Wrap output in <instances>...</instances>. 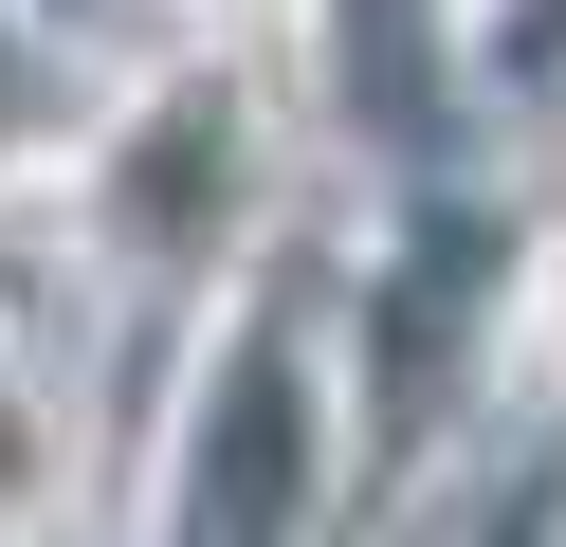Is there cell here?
<instances>
[{"instance_id":"obj_1","label":"cell","mask_w":566,"mask_h":547,"mask_svg":"<svg viewBox=\"0 0 566 547\" xmlns=\"http://www.w3.org/2000/svg\"><path fill=\"white\" fill-rule=\"evenodd\" d=\"M55 219H74L128 292H220L238 238L274 219V128H256V92H220V55L128 73V92L92 109L74 182H55Z\"/></svg>"},{"instance_id":"obj_2","label":"cell","mask_w":566,"mask_h":547,"mask_svg":"<svg viewBox=\"0 0 566 547\" xmlns=\"http://www.w3.org/2000/svg\"><path fill=\"white\" fill-rule=\"evenodd\" d=\"M55 511H74V401H55L38 347L0 328V547H38Z\"/></svg>"},{"instance_id":"obj_3","label":"cell","mask_w":566,"mask_h":547,"mask_svg":"<svg viewBox=\"0 0 566 547\" xmlns=\"http://www.w3.org/2000/svg\"><path fill=\"white\" fill-rule=\"evenodd\" d=\"M74 146H92V92H74V55H55L38 19H0V201H19V182H74Z\"/></svg>"},{"instance_id":"obj_4","label":"cell","mask_w":566,"mask_h":547,"mask_svg":"<svg viewBox=\"0 0 566 547\" xmlns=\"http://www.w3.org/2000/svg\"><path fill=\"white\" fill-rule=\"evenodd\" d=\"M165 19H201V55H220V36H256V19H293V0H165Z\"/></svg>"}]
</instances>
